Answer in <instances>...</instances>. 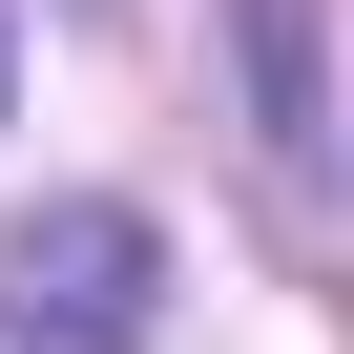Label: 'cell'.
<instances>
[{"label": "cell", "instance_id": "cell-1", "mask_svg": "<svg viewBox=\"0 0 354 354\" xmlns=\"http://www.w3.org/2000/svg\"><path fill=\"white\" fill-rule=\"evenodd\" d=\"M146 292H167V230L146 209H42L0 250V333L21 354H146Z\"/></svg>", "mask_w": 354, "mask_h": 354}]
</instances>
